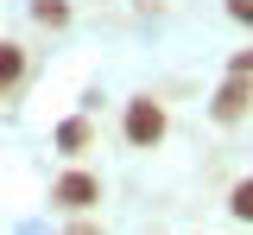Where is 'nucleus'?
<instances>
[{
    "label": "nucleus",
    "instance_id": "1",
    "mask_svg": "<svg viewBox=\"0 0 253 235\" xmlns=\"http://www.w3.org/2000/svg\"><path fill=\"white\" fill-rule=\"evenodd\" d=\"M51 203H57L63 216H89L95 203H101V178L95 172H63L57 184H51Z\"/></svg>",
    "mask_w": 253,
    "mask_h": 235
},
{
    "label": "nucleus",
    "instance_id": "2",
    "mask_svg": "<svg viewBox=\"0 0 253 235\" xmlns=\"http://www.w3.org/2000/svg\"><path fill=\"white\" fill-rule=\"evenodd\" d=\"M165 127H171V121H165V102H152V96L126 102V140H133V146H158Z\"/></svg>",
    "mask_w": 253,
    "mask_h": 235
},
{
    "label": "nucleus",
    "instance_id": "3",
    "mask_svg": "<svg viewBox=\"0 0 253 235\" xmlns=\"http://www.w3.org/2000/svg\"><path fill=\"white\" fill-rule=\"evenodd\" d=\"M247 108H253V83H247V76H228V83L215 89V102H209V115H215L221 127H234Z\"/></svg>",
    "mask_w": 253,
    "mask_h": 235
},
{
    "label": "nucleus",
    "instance_id": "4",
    "mask_svg": "<svg viewBox=\"0 0 253 235\" xmlns=\"http://www.w3.org/2000/svg\"><path fill=\"white\" fill-rule=\"evenodd\" d=\"M89 121H83V115H70V121H63L57 127V153H70V159H83V153H89Z\"/></svg>",
    "mask_w": 253,
    "mask_h": 235
},
{
    "label": "nucleus",
    "instance_id": "5",
    "mask_svg": "<svg viewBox=\"0 0 253 235\" xmlns=\"http://www.w3.org/2000/svg\"><path fill=\"white\" fill-rule=\"evenodd\" d=\"M19 76H26V51H19L13 38H0V89H13Z\"/></svg>",
    "mask_w": 253,
    "mask_h": 235
},
{
    "label": "nucleus",
    "instance_id": "6",
    "mask_svg": "<svg viewBox=\"0 0 253 235\" xmlns=\"http://www.w3.org/2000/svg\"><path fill=\"white\" fill-rule=\"evenodd\" d=\"M228 216H234V223H253V178H241V184L228 191Z\"/></svg>",
    "mask_w": 253,
    "mask_h": 235
},
{
    "label": "nucleus",
    "instance_id": "7",
    "mask_svg": "<svg viewBox=\"0 0 253 235\" xmlns=\"http://www.w3.org/2000/svg\"><path fill=\"white\" fill-rule=\"evenodd\" d=\"M32 13H38L44 26H63V19H70V6H63V0H32Z\"/></svg>",
    "mask_w": 253,
    "mask_h": 235
},
{
    "label": "nucleus",
    "instance_id": "8",
    "mask_svg": "<svg viewBox=\"0 0 253 235\" xmlns=\"http://www.w3.org/2000/svg\"><path fill=\"white\" fill-rule=\"evenodd\" d=\"M63 235H108V229H101V223H89V216H76V223H70Z\"/></svg>",
    "mask_w": 253,
    "mask_h": 235
},
{
    "label": "nucleus",
    "instance_id": "9",
    "mask_svg": "<svg viewBox=\"0 0 253 235\" xmlns=\"http://www.w3.org/2000/svg\"><path fill=\"white\" fill-rule=\"evenodd\" d=\"M228 13H234L241 26H253V0H228Z\"/></svg>",
    "mask_w": 253,
    "mask_h": 235
},
{
    "label": "nucleus",
    "instance_id": "10",
    "mask_svg": "<svg viewBox=\"0 0 253 235\" xmlns=\"http://www.w3.org/2000/svg\"><path fill=\"white\" fill-rule=\"evenodd\" d=\"M234 76H253V51H241V58H234Z\"/></svg>",
    "mask_w": 253,
    "mask_h": 235
}]
</instances>
